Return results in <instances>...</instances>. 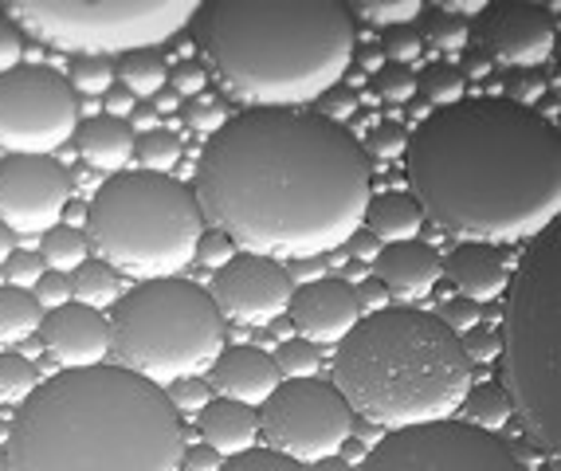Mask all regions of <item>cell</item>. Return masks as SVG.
I'll list each match as a JSON object with an SVG mask.
<instances>
[{
	"mask_svg": "<svg viewBox=\"0 0 561 471\" xmlns=\"http://www.w3.org/2000/svg\"><path fill=\"white\" fill-rule=\"evenodd\" d=\"M553 36H558L553 16L531 0H507V4L483 9L480 43L483 60L490 63L534 72L553 55Z\"/></svg>",
	"mask_w": 561,
	"mask_h": 471,
	"instance_id": "9a60e30c",
	"label": "cell"
},
{
	"mask_svg": "<svg viewBox=\"0 0 561 471\" xmlns=\"http://www.w3.org/2000/svg\"><path fill=\"white\" fill-rule=\"evenodd\" d=\"M40 342L63 369L102 366L111 354V318L82 303H63L40 318Z\"/></svg>",
	"mask_w": 561,
	"mask_h": 471,
	"instance_id": "e0dca14e",
	"label": "cell"
},
{
	"mask_svg": "<svg viewBox=\"0 0 561 471\" xmlns=\"http://www.w3.org/2000/svg\"><path fill=\"white\" fill-rule=\"evenodd\" d=\"M357 471H526L495 432L468 420H432L388 432Z\"/></svg>",
	"mask_w": 561,
	"mask_h": 471,
	"instance_id": "30bf717a",
	"label": "cell"
},
{
	"mask_svg": "<svg viewBox=\"0 0 561 471\" xmlns=\"http://www.w3.org/2000/svg\"><path fill=\"white\" fill-rule=\"evenodd\" d=\"M318 103H322V118H330V123H342V118H349V114H354V94H346V91H327L322 94V99H318Z\"/></svg>",
	"mask_w": 561,
	"mask_h": 471,
	"instance_id": "f5cc1de1",
	"label": "cell"
},
{
	"mask_svg": "<svg viewBox=\"0 0 561 471\" xmlns=\"http://www.w3.org/2000/svg\"><path fill=\"white\" fill-rule=\"evenodd\" d=\"M334 390L354 412L397 432L456 417L471 390V361L436 315L385 307L337 342Z\"/></svg>",
	"mask_w": 561,
	"mask_h": 471,
	"instance_id": "5b68a950",
	"label": "cell"
},
{
	"mask_svg": "<svg viewBox=\"0 0 561 471\" xmlns=\"http://www.w3.org/2000/svg\"><path fill=\"white\" fill-rule=\"evenodd\" d=\"M72 205V174L55 157L9 154L0 162V225L12 236L48 232Z\"/></svg>",
	"mask_w": 561,
	"mask_h": 471,
	"instance_id": "4fadbf2b",
	"label": "cell"
},
{
	"mask_svg": "<svg viewBox=\"0 0 561 471\" xmlns=\"http://www.w3.org/2000/svg\"><path fill=\"white\" fill-rule=\"evenodd\" d=\"M408 150V130L397 123H373L369 130V157H378V162H397L405 157Z\"/></svg>",
	"mask_w": 561,
	"mask_h": 471,
	"instance_id": "f35d334b",
	"label": "cell"
},
{
	"mask_svg": "<svg viewBox=\"0 0 561 471\" xmlns=\"http://www.w3.org/2000/svg\"><path fill=\"white\" fill-rule=\"evenodd\" d=\"M432 43H439V48H463L468 43V24L451 21V16H436L432 21Z\"/></svg>",
	"mask_w": 561,
	"mask_h": 471,
	"instance_id": "681fc988",
	"label": "cell"
},
{
	"mask_svg": "<svg viewBox=\"0 0 561 471\" xmlns=\"http://www.w3.org/2000/svg\"><path fill=\"white\" fill-rule=\"evenodd\" d=\"M405 157L412 201L448 232L514 244L558 225L561 138L534 106L463 99L432 111Z\"/></svg>",
	"mask_w": 561,
	"mask_h": 471,
	"instance_id": "7a4b0ae2",
	"label": "cell"
},
{
	"mask_svg": "<svg viewBox=\"0 0 561 471\" xmlns=\"http://www.w3.org/2000/svg\"><path fill=\"white\" fill-rule=\"evenodd\" d=\"M196 432H201V441L208 448H216L228 460V456H240V451L255 448V441H259V417H255L252 405L216 397L196 412Z\"/></svg>",
	"mask_w": 561,
	"mask_h": 471,
	"instance_id": "44dd1931",
	"label": "cell"
},
{
	"mask_svg": "<svg viewBox=\"0 0 561 471\" xmlns=\"http://www.w3.org/2000/svg\"><path fill=\"white\" fill-rule=\"evenodd\" d=\"M75 150H79L82 165L94 169V174H126V165L133 157V130L123 118H111V114H99V118H87L75 130Z\"/></svg>",
	"mask_w": 561,
	"mask_h": 471,
	"instance_id": "7402d4cb",
	"label": "cell"
},
{
	"mask_svg": "<svg viewBox=\"0 0 561 471\" xmlns=\"http://www.w3.org/2000/svg\"><path fill=\"white\" fill-rule=\"evenodd\" d=\"M459 409L468 412V424H475V429H483V432H499L502 424L514 417L502 385H471Z\"/></svg>",
	"mask_w": 561,
	"mask_h": 471,
	"instance_id": "83f0119b",
	"label": "cell"
},
{
	"mask_svg": "<svg viewBox=\"0 0 561 471\" xmlns=\"http://www.w3.org/2000/svg\"><path fill=\"white\" fill-rule=\"evenodd\" d=\"M259 436L267 448L283 451L295 463L337 456L354 436V409L334 385L322 381H286L259 405Z\"/></svg>",
	"mask_w": 561,
	"mask_h": 471,
	"instance_id": "8fae6325",
	"label": "cell"
},
{
	"mask_svg": "<svg viewBox=\"0 0 561 471\" xmlns=\"http://www.w3.org/2000/svg\"><path fill=\"white\" fill-rule=\"evenodd\" d=\"M40 385V369L21 354H0V400L4 405H24Z\"/></svg>",
	"mask_w": 561,
	"mask_h": 471,
	"instance_id": "1f68e13d",
	"label": "cell"
},
{
	"mask_svg": "<svg viewBox=\"0 0 561 471\" xmlns=\"http://www.w3.org/2000/svg\"><path fill=\"white\" fill-rule=\"evenodd\" d=\"M361 21L381 24V28H412L420 16V0H397V4H354Z\"/></svg>",
	"mask_w": 561,
	"mask_h": 471,
	"instance_id": "8d00e7d4",
	"label": "cell"
},
{
	"mask_svg": "<svg viewBox=\"0 0 561 471\" xmlns=\"http://www.w3.org/2000/svg\"><path fill=\"white\" fill-rule=\"evenodd\" d=\"M459 346H463V354H468V361H495L499 358V334L495 330H483V327H471L459 334Z\"/></svg>",
	"mask_w": 561,
	"mask_h": 471,
	"instance_id": "ee69618b",
	"label": "cell"
},
{
	"mask_svg": "<svg viewBox=\"0 0 561 471\" xmlns=\"http://www.w3.org/2000/svg\"><path fill=\"white\" fill-rule=\"evenodd\" d=\"M177 106H181V99H177L174 91H162L157 99H153V111H162V114H174Z\"/></svg>",
	"mask_w": 561,
	"mask_h": 471,
	"instance_id": "91938a15",
	"label": "cell"
},
{
	"mask_svg": "<svg viewBox=\"0 0 561 471\" xmlns=\"http://www.w3.org/2000/svg\"><path fill=\"white\" fill-rule=\"evenodd\" d=\"M169 87H174V94L181 99V94H201V91H208V75H204V67L201 63H177L174 72H169Z\"/></svg>",
	"mask_w": 561,
	"mask_h": 471,
	"instance_id": "7dc6e473",
	"label": "cell"
},
{
	"mask_svg": "<svg viewBox=\"0 0 561 471\" xmlns=\"http://www.w3.org/2000/svg\"><path fill=\"white\" fill-rule=\"evenodd\" d=\"M40 307L21 288H0V342H24L40 330Z\"/></svg>",
	"mask_w": 561,
	"mask_h": 471,
	"instance_id": "4316f807",
	"label": "cell"
},
{
	"mask_svg": "<svg viewBox=\"0 0 561 471\" xmlns=\"http://www.w3.org/2000/svg\"><path fill=\"white\" fill-rule=\"evenodd\" d=\"M436 318L451 330V334H463V330H471L475 322H480V303H471V298L456 295V298H448V303L439 307Z\"/></svg>",
	"mask_w": 561,
	"mask_h": 471,
	"instance_id": "f6af8a7d",
	"label": "cell"
},
{
	"mask_svg": "<svg viewBox=\"0 0 561 471\" xmlns=\"http://www.w3.org/2000/svg\"><path fill=\"white\" fill-rule=\"evenodd\" d=\"M165 397H169L177 417H196V412L213 400V385L204 378H177V381H169Z\"/></svg>",
	"mask_w": 561,
	"mask_h": 471,
	"instance_id": "836d02e7",
	"label": "cell"
},
{
	"mask_svg": "<svg viewBox=\"0 0 561 471\" xmlns=\"http://www.w3.org/2000/svg\"><path fill=\"white\" fill-rule=\"evenodd\" d=\"M295 295V279L286 271V264L271 256H235L232 264H225L216 271L208 298L216 303L220 318L244 322V327H271L279 322V315H286Z\"/></svg>",
	"mask_w": 561,
	"mask_h": 471,
	"instance_id": "5bb4252c",
	"label": "cell"
},
{
	"mask_svg": "<svg viewBox=\"0 0 561 471\" xmlns=\"http://www.w3.org/2000/svg\"><path fill=\"white\" fill-rule=\"evenodd\" d=\"M378 279L385 283L388 295L400 298H424L444 276V259L432 244L424 240H400V244H381L378 259Z\"/></svg>",
	"mask_w": 561,
	"mask_h": 471,
	"instance_id": "d6986e66",
	"label": "cell"
},
{
	"mask_svg": "<svg viewBox=\"0 0 561 471\" xmlns=\"http://www.w3.org/2000/svg\"><path fill=\"white\" fill-rule=\"evenodd\" d=\"M468 63H471V67H468V72H471V75H487V67H490V63H487V60H483V55H471V60H468Z\"/></svg>",
	"mask_w": 561,
	"mask_h": 471,
	"instance_id": "be15d7a7",
	"label": "cell"
},
{
	"mask_svg": "<svg viewBox=\"0 0 561 471\" xmlns=\"http://www.w3.org/2000/svg\"><path fill=\"white\" fill-rule=\"evenodd\" d=\"M208 385H213L220 397L228 400H240V405H264L271 393L283 385L279 378L276 361L267 354L264 346H232V349H220L216 361L208 369Z\"/></svg>",
	"mask_w": 561,
	"mask_h": 471,
	"instance_id": "ac0fdd59",
	"label": "cell"
},
{
	"mask_svg": "<svg viewBox=\"0 0 561 471\" xmlns=\"http://www.w3.org/2000/svg\"><path fill=\"white\" fill-rule=\"evenodd\" d=\"M87 252H91V240L82 228H72V225H55L43 232L40 240V259L48 271H75V267L87 264Z\"/></svg>",
	"mask_w": 561,
	"mask_h": 471,
	"instance_id": "484cf974",
	"label": "cell"
},
{
	"mask_svg": "<svg viewBox=\"0 0 561 471\" xmlns=\"http://www.w3.org/2000/svg\"><path fill=\"white\" fill-rule=\"evenodd\" d=\"M507 91L514 94V99H510V103L531 106L534 99H538V94L546 91V82H541V75H514V79L507 82Z\"/></svg>",
	"mask_w": 561,
	"mask_h": 471,
	"instance_id": "816d5d0a",
	"label": "cell"
},
{
	"mask_svg": "<svg viewBox=\"0 0 561 471\" xmlns=\"http://www.w3.org/2000/svg\"><path fill=\"white\" fill-rule=\"evenodd\" d=\"M133 99H130V91H123V87H111V91H106V114H111V118H130V111H133Z\"/></svg>",
	"mask_w": 561,
	"mask_h": 471,
	"instance_id": "db71d44e",
	"label": "cell"
},
{
	"mask_svg": "<svg viewBox=\"0 0 561 471\" xmlns=\"http://www.w3.org/2000/svg\"><path fill=\"white\" fill-rule=\"evenodd\" d=\"M310 471H354V463H346L342 456H327V460H315Z\"/></svg>",
	"mask_w": 561,
	"mask_h": 471,
	"instance_id": "680465c9",
	"label": "cell"
},
{
	"mask_svg": "<svg viewBox=\"0 0 561 471\" xmlns=\"http://www.w3.org/2000/svg\"><path fill=\"white\" fill-rule=\"evenodd\" d=\"M123 298V276L102 259H87L82 267H75L72 276V303H82L91 310H106Z\"/></svg>",
	"mask_w": 561,
	"mask_h": 471,
	"instance_id": "cb8c5ba5",
	"label": "cell"
},
{
	"mask_svg": "<svg viewBox=\"0 0 561 471\" xmlns=\"http://www.w3.org/2000/svg\"><path fill=\"white\" fill-rule=\"evenodd\" d=\"M193 36L252 111L318 103L354 60V16L337 0H216L196 9Z\"/></svg>",
	"mask_w": 561,
	"mask_h": 471,
	"instance_id": "277c9868",
	"label": "cell"
},
{
	"mask_svg": "<svg viewBox=\"0 0 561 471\" xmlns=\"http://www.w3.org/2000/svg\"><path fill=\"white\" fill-rule=\"evenodd\" d=\"M424 213L408 193H385V196H369L361 228L369 236H378L381 244H400V240H417Z\"/></svg>",
	"mask_w": 561,
	"mask_h": 471,
	"instance_id": "603a6c76",
	"label": "cell"
},
{
	"mask_svg": "<svg viewBox=\"0 0 561 471\" xmlns=\"http://www.w3.org/2000/svg\"><path fill=\"white\" fill-rule=\"evenodd\" d=\"M444 276H448L451 288L463 298H471V303H490V298H499L510 283L502 252L495 244H480V240L459 244L456 252L444 259Z\"/></svg>",
	"mask_w": 561,
	"mask_h": 471,
	"instance_id": "ffe728a7",
	"label": "cell"
},
{
	"mask_svg": "<svg viewBox=\"0 0 561 471\" xmlns=\"http://www.w3.org/2000/svg\"><path fill=\"white\" fill-rule=\"evenodd\" d=\"M354 295H357V307H361V318H366V315H378V310L388 307V291H385V283H381L378 276L357 279Z\"/></svg>",
	"mask_w": 561,
	"mask_h": 471,
	"instance_id": "c3c4849f",
	"label": "cell"
},
{
	"mask_svg": "<svg viewBox=\"0 0 561 471\" xmlns=\"http://www.w3.org/2000/svg\"><path fill=\"white\" fill-rule=\"evenodd\" d=\"M420 52H424V40H420V31H412V28H388L385 40H381V55H388L397 67L412 63Z\"/></svg>",
	"mask_w": 561,
	"mask_h": 471,
	"instance_id": "60d3db41",
	"label": "cell"
},
{
	"mask_svg": "<svg viewBox=\"0 0 561 471\" xmlns=\"http://www.w3.org/2000/svg\"><path fill=\"white\" fill-rule=\"evenodd\" d=\"M349 247H354V256H357V259H378L381 240H378V236H369L366 228H357V232L349 236Z\"/></svg>",
	"mask_w": 561,
	"mask_h": 471,
	"instance_id": "11a10c76",
	"label": "cell"
},
{
	"mask_svg": "<svg viewBox=\"0 0 561 471\" xmlns=\"http://www.w3.org/2000/svg\"><path fill=\"white\" fill-rule=\"evenodd\" d=\"M43 276V259H40V252H12L9 259H4V279H9L12 288H21V291H28V288H36V279Z\"/></svg>",
	"mask_w": 561,
	"mask_h": 471,
	"instance_id": "b9f144b4",
	"label": "cell"
},
{
	"mask_svg": "<svg viewBox=\"0 0 561 471\" xmlns=\"http://www.w3.org/2000/svg\"><path fill=\"white\" fill-rule=\"evenodd\" d=\"M240 256V247L228 240L220 228L216 232H201V240H196V256L193 259H201L204 267H213V271H220L225 264H232V259Z\"/></svg>",
	"mask_w": 561,
	"mask_h": 471,
	"instance_id": "ab89813d",
	"label": "cell"
},
{
	"mask_svg": "<svg viewBox=\"0 0 561 471\" xmlns=\"http://www.w3.org/2000/svg\"><path fill=\"white\" fill-rule=\"evenodd\" d=\"M381 60H385V55H381L378 48H369V52H361V67H366V72H373V75H378L381 67H385Z\"/></svg>",
	"mask_w": 561,
	"mask_h": 471,
	"instance_id": "94428289",
	"label": "cell"
},
{
	"mask_svg": "<svg viewBox=\"0 0 561 471\" xmlns=\"http://www.w3.org/2000/svg\"><path fill=\"white\" fill-rule=\"evenodd\" d=\"M79 130L72 82L51 67H16L0 75V145L9 154L48 157Z\"/></svg>",
	"mask_w": 561,
	"mask_h": 471,
	"instance_id": "7c38bea8",
	"label": "cell"
},
{
	"mask_svg": "<svg viewBox=\"0 0 561 471\" xmlns=\"http://www.w3.org/2000/svg\"><path fill=\"white\" fill-rule=\"evenodd\" d=\"M12 252H16V240H12V232H9V228L0 225V264H4V259H9Z\"/></svg>",
	"mask_w": 561,
	"mask_h": 471,
	"instance_id": "6125c7cd",
	"label": "cell"
},
{
	"mask_svg": "<svg viewBox=\"0 0 561 471\" xmlns=\"http://www.w3.org/2000/svg\"><path fill=\"white\" fill-rule=\"evenodd\" d=\"M366 150L322 114L244 111L208 138L193 196L252 256L322 259L349 244L369 205Z\"/></svg>",
	"mask_w": 561,
	"mask_h": 471,
	"instance_id": "6da1fadb",
	"label": "cell"
},
{
	"mask_svg": "<svg viewBox=\"0 0 561 471\" xmlns=\"http://www.w3.org/2000/svg\"><path fill=\"white\" fill-rule=\"evenodd\" d=\"M225 123H228V106L216 91L193 94V103L184 106V126L196 130V133H208V138H213V133L220 130Z\"/></svg>",
	"mask_w": 561,
	"mask_h": 471,
	"instance_id": "d6a6232c",
	"label": "cell"
},
{
	"mask_svg": "<svg viewBox=\"0 0 561 471\" xmlns=\"http://www.w3.org/2000/svg\"><path fill=\"white\" fill-rule=\"evenodd\" d=\"M130 130H142V133L157 130V111H153V106H133V111H130Z\"/></svg>",
	"mask_w": 561,
	"mask_h": 471,
	"instance_id": "9f6ffc18",
	"label": "cell"
},
{
	"mask_svg": "<svg viewBox=\"0 0 561 471\" xmlns=\"http://www.w3.org/2000/svg\"><path fill=\"white\" fill-rule=\"evenodd\" d=\"M439 12L451 16V21H459V16H468V12H483V0H444Z\"/></svg>",
	"mask_w": 561,
	"mask_h": 471,
	"instance_id": "6f0895ef",
	"label": "cell"
},
{
	"mask_svg": "<svg viewBox=\"0 0 561 471\" xmlns=\"http://www.w3.org/2000/svg\"><path fill=\"white\" fill-rule=\"evenodd\" d=\"M184 432L162 385L126 366L63 369L9 429L12 471H181Z\"/></svg>",
	"mask_w": 561,
	"mask_h": 471,
	"instance_id": "3957f363",
	"label": "cell"
},
{
	"mask_svg": "<svg viewBox=\"0 0 561 471\" xmlns=\"http://www.w3.org/2000/svg\"><path fill=\"white\" fill-rule=\"evenodd\" d=\"M111 349L118 366L153 385L201 378L225 349V318L208 291L189 279H145L114 303Z\"/></svg>",
	"mask_w": 561,
	"mask_h": 471,
	"instance_id": "ba28073f",
	"label": "cell"
},
{
	"mask_svg": "<svg viewBox=\"0 0 561 471\" xmlns=\"http://www.w3.org/2000/svg\"><path fill=\"white\" fill-rule=\"evenodd\" d=\"M417 91L429 99L436 111H444V106H456L463 103V91H468V79H463V72L459 67H451V63H432L429 72L420 75Z\"/></svg>",
	"mask_w": 561,
	"mask_h": 471,
	"instance_id": "4dcf8cb0",
	"label": "cell"
},
{
	"mask_svg": "<svg viewBox=\"0 0 561 471\" xmlns=\"http://www.w3.org/2000/svg\"><path fill=\"white\" fill-rule=\"evenodd\" d=\"M286 315L295 322L298 339L315 342V346H337L361 322V307H357L349 279L337 276H322L315 283L295 288Z\"/></svg>",
	"mask_w": 561,
	"mask_h": 471,
	"instance_id": "2e32d148",
	"label": "cell"
},
{
	"mask_svg": "<svg viewBox=\"0 0 561 471\" xmlns=\"http://www.w3.org/2000/svg\"><path fill=\"white\" fill-rule=\"evenodd\" d=\"M561 232L541 228L522 252L507 283V397L514 417L546 456H558L561 444Z\"/></svg>",
	"mask_w": 561,
	"mask_h": 471,
	"instance_id": "8992f818",
	"label": "cell"
},
{
	"mask_svg": "<svg viewBox=\"0 0 561 471\" xmlns=\"http://www.w3.org/2000/svg\"><path fill=\"white\" fill-rule=\"evenodd\" d=\"M114 79H123V91H130V99H157L165 91L169 72L157 52H130L114 67Z\"/></svg>",
	"mask_w": 561,
	"mask_h": 471,
	"instance_id": "d4e9b609",
	"label": "cell"
},
{
	"mask_svg": "<svg viewBox=\"0 0 561 471\" xmlns=\"http://www.w3.org/2000/svg\"><path fill=\"white\" fill-rule=\"evenodd\" d=\"M271 361H276L279 378L310 381L318 378V369H322V346H315V342H306V339H286L276 346Z\"/></svg>",
	"mask_w": 561,
	"mask_h": 471,
	"instance_id": "f1b7e54d",
	"label": "cell"
},
{
	"mask_svg": "<svg viewBox=\"0 0 561 471\" xmlns=\"http://www.w3.org/2000/svg\"><path fill=\"white\" fill-rule=\"evenodd\" d=\"M133 157L142 162L145 174H169L181 162V138L174 130H150L142 138H133Z\"/></svg>",
	"mask_w": 561,
	"mask_h": 471,
	"instance_id": "f546056e",
	"label": "cell"
},
{
	"mask_svg": "<svg viewBox=\"0 0 561 471\" xmlns=\"http://www.w3.org/2000/svg\"><path fill=\"white\" fill-rule=\"evenodd\" d=\"M21 31L36 40L106 60V55L153 52L157 43L174 40L184 24H193L196 4L189 0H99V4H75V0H16L4 9Z\"/></svg>",
	"mask_w": 561,
	"mask_h": 471,
	"instance_id": "9c48e42d",
	"label": "cell"
},
{
	"mask_svg": "<svg viewBox=\"0 0 561 471\" xmlns=\"http://www.w3.org/2000/svg\"><path fill=\"white\" fill-rule=\"evenodd\" d=\"M225 468V456L208 444H193V448L181 456V471H220Z\"/></svg>",
	"mask_w": 561,
	"mask_h": 471,
	"instance_id": "f907efd6",
	"label": "cell"
},
{
	"mask_svg": "<svg viewBox=\"0 0 561 471\" xmlns=\"http://www.w3.org/2000/svg\"><path fill=\"white\" fill-rule=\"evenodd\" d=\"M204 216L193 189L169 174L126 169L94 189L87 240L118 276L169 279L193 264Z\"/></svg>",
	"mask_w": 561,
	"mask_h": 471,
	"instance_id": "52a82bcc",
	"label": "cell"
},
{
	"mask_svg": "<svg viewBox=\"0 0 561 471\" xmlns=\"http://www.w3.org/2000/svg\"><path fill=\"white\" fill-rule=\"evenodd\" d=\"M373 91H378V99H385V103H408L412 94H417V79H412V72L408 67H397V63H385L378 75H373Z\"/></svg>",
	"mask_w": 561,
	"mask_h": 471,
	"instance_id": "74e56055",
	"label": "cell"
},
{
	"mask_svg": "<svg viewBox=\"0 0 561 471\" xmlns=\"http://www.w3.org/2000/svg\"><path fill=\"white\" fill-rule=\"evenodd\" d=\"M24 60V36L21 28L0 12V75L16 72V63Z\"/></svg>",
	"mask_w": 561,
	"mask_h": 471,
	"instance_id": "bcb514c9",
	"label": "cell"
},
{
	"mask_svg": "<svg viewBox=\"0 0 561 471\" xmlns=\"http://www.w3.org/2000/svg\"><path fill=\"white\" fill-rule=\"evenodd\" d=\"M36 307H48V310H55V307H63V303H72V279L63 276V271H43L40 279H36Z\"/></svg>",
	"mask_w": 561,
	"mask_h": 471,
	"instance_id": "7bdbcfd3",
	"label": "cell"
},
{
	"mask_svg": "<svg viewBox=\"0 0 561 471\" xmlns=\"http://www.w3.org/2000/svg\"><path fill=\"white\" fill-rule=\"evenodd\" d=\"M67 82H72V91H79V94H106L114 87V63L82 55V60L72 67V79Z\"/></svg>",
	"mask_w": 561,
	"mask_h": 471,
	"instance_id": "e575fe53",
	"label": "cell"
},
{
	"mask_svg": "<svg viewBox=\"0 0 561 471\" xmlns=\"http://www.w3.org/2000/svg\"><path fill=\"white\" fill-rule=\"evenodd\" d=\"M220 471H306V468L276 448H247L240 456H228Z\"/></svg>",
	"mask_w": 561,
	"mask_h": 471,
	"instance_id": "d590c367",
	"label": "cell"
},
{
	"mask_svg": "<svg viewBox=\"0 0 561 471\" xmlns=\"http://www.w3.org/2000/svg\"><path fill=\"white\" fill-rule=\"evenodd\" d=\"M0 471H12V463H9V451L0 448Z\"/></svg>",
	"mask_w": 561,
	"mask_h": 471,
	"instance_id": "e7e4bbea",
	"label": "cell"
}]
</instances>
